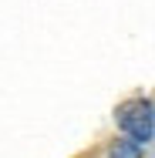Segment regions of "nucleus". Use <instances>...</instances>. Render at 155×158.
I'll return each mask as SVG.
<instances>
[{
  "mask_svg": "<svg viewBox=\"0 0 155 158\" xmlns=\"http://www.w3.org/2000/svg\"><path fill=\"white\" fill-rule=\"evenodd\" d=\"M108 158H142L138 155V145H135V141H115V145H111V152H108Z\"/></svg>",
  "mask_w": 155,
  "mask_h": 158,
  "instance_id": "2",
  "label": "nucleus"
},
{
  "mask_svg": "<svg viewBox=\"0 0 155 158\" xmlns=\"http://www.w3.org/2000/svg\"><path fill=\"white\" fill-rule=\"evenodd\" d=\"M115 118H118V128L128 135V141H135V145L152 141V135H155V104L152 101L131 98L115 111Z\"/></svg>",
  "mask_w": 155,
  "mask_h": 158,
  "instance_id": "1",
  "label": "nucleus"
}]
</instances>
